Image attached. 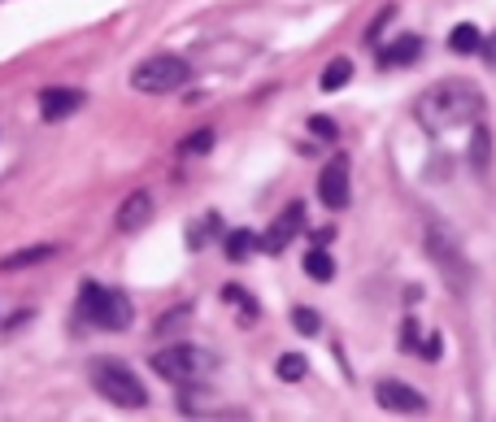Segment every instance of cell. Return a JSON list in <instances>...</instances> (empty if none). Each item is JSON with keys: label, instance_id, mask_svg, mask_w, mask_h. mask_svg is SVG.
<instances>
[{"label": "cell", "instance_id": "cell-3", "mask_svg": "<svg viewBox=\"0 0 496 422\" xmlns=\"http://www.w3.org/2000/svg\"><path fill=\"white\" fill-rule=\"evenodd\" d=\"M79 318L88 326H97V331H127V326L135 323L131 296L88 279V283L79 288Z\"/></svg>", "mask_w": 496, "mask_h": 422}, {"label": "cell", "instance_id": "cell-6", "mask_svg": "<svg viewBox=\"0 0 496 422\" xmlns=\"http://www.w3.org/2000/svg\"><path fill=\"white\" fill-rule=\"evenodd\" d=\"M427 253H431V261L449 274V283H453L458 292L470 288V261H466L462 244H458V235H453V231L440 227V223H431V227H427Z\"/></svg>", "mask_w": 496, "mask_h": 422}, {"label": "cell", "instance_id": "cell-25", "mask_svg": "<svg viewBox=\"0 0 496 422\" xmlns=\"http://www.w3.org/2000/svg\"><path fill=\"white\" fill-rule=\"evenodd\" d=\"M309 131H314V135H323V139H335V122H331V118H318V114L309 118Z\"/></svg>", "mask_w": 496, "mask_h": 422}, {"label": "cell", "instance_id": "cell-4", "mask_svg": "<svg viewBox=\"0 0 496 422\" xmlns=\"http://www.w3.org/2000/svg\"><path fill=\"white\" fill-rule=\"evenodd\" d=\"M197 79V70L188 57L179 53H153L131 70V88L144 97H170V92H183L188 83Z\"/></svg>", "mask_w": 496, "mask_h": 422}, {"label": "cell", "instance_id": "cell-11", "mask_svg": "<svg viewBox=\"0 0 496 422\" xmlns=\"http://www.w3.org/2000/svg\"><path fill=\"white\" fill-rule=\"evenodd\" d=\"M153 218V196L144 192H131L122 205H118V214H113V227L122 231V235H135V231H144V223Z\"/></svg>", "mask_w": 496, "mask_h": 422}, {"label": "cell", "instance_id": "cell-10", "mask_svg": "<svg viewBox=\"0 0 496 422\" xmlns=\"http://www.w3.org/2000/svg\"><path fill=\"white\" fill-rule=\"evenodd\" d=\"M83 105H88V92H83V88H44V92H39V118H44V122H66Z\"/></svg>", "mask_w": 496, "mask_h": 422}, {"label": "cell", "instance_id": "cell-18", "mask_svg": "<svg viewBox=\"0 0 496 422\" xmlns=\"http://www.w3.org/2000/svg\"><path fill=\"white\" fill-rule=\"evenodd\" d=\"M305 274H309L314 283H331V279H335V261H331V253L323 244H314V249L305 253Z\"/></svg>", "mask_w": 496, "mask_h": 422}, {"label": "cell", "instance_id": "cell-17", "mask_svg": "<svg viewBox=\"0 0 496 422\" xmlns=\"http://www.w3.org/2000/svg\"><path fill=\"white\" fill-rule=\"evenodd\" d=\"M262 249V235H253V231H227V261H248L253 253Z\"/></svg>", "mask_w": 496, "mask_h": 422}, {"label": "cell", "instance_id": "cell-24", "mask_svg": "<svg viewBox=\"0 0 496 422\" xmlns=\"http://www.w3.org/2000/svg\"><path fill=\"white\" fill-rule=\"evenodd\" d=\"M188 318H192V309H188V305H179V309H165V318L157 323V331H174V326H183Z\"/></svg>", "mask_w": 496, "mask_h": 422}, {"label": "cell", "instance_id": "cell-26", "mask_svg": "<svg viewBox=\"0 0 496 422\" xmlns=\"http://www.w3.org/2000/svg\"><path fill=\"white\" fill-rule=\"evenodd\" d=\"M479 53H483V62L496 70V31L492 35H483V44H479Z\"/></svg>", "mask_w": 496, "mask_h": 422}, {"label": "cell", "instance_id": "cell-14", "mask_svg": "<svg viewBox=\"0 0 496 422\" xmlns=\"http://www.w3.org/2000/svg\"><path fill=\"white\" fill-rule=\"evenodd\" d=\"M48 257H57V244H27V249H18V253H4V257H0V270L13 274V270L39 266V261H48Z\"/></svg>", "mask_w": 496, "mask_h": 422}, {"label": "cell", "instance_id": "cell-19", "mask_svg": "<svg viewBox=\"0 0 496 422\" xmlns=\"http://www.w3.org/2000/svg\"><path fill=\"white\" fill-rule=\"evenodd\" d=\"M470 165L479 174L492 165V131L483 127V122H475V135H470Z\"/></svg>", "mask_w": 496, "mask_h": 422}, {"label": "cell", "instance_id": "cell-2", "mask_svg": "<svg viewBox=\"0 0 496 422\" xmlns=\"http://www.w3.org/2000/svg\"><path fill=\"white\" fill-rule=\"evenodd\" d=\"M88 379H92L100 401H109V405H118V409H144V405H148V388L139 384V375H135L127 361L97 358L88 366Z\"/></svg>", "mask_w": 496, "mask_h": 422}, {"label": "cell", "instance_id": "cell-13", "mask_svg": "<svg viewBox=\"0 0 496 422\" xmlns=\"http://www.w3.org/2000/svg\"><path fill=\"white\" fill-rule=\"evenodd\" d=\"M440 344H444V340H440L435 331L423 340V335H418V323H414V318H405V331H400V349H405V353L427 358V361H440Z\"/></svg>", "mask_w": 496, "mask_h": 422}, {"label": "cell", "instance_id": "cell-5", "mask_svg": "<svg viewBox=\"0 0 496 422\" xmlns=\"http://www.w3.org/2000/svg\"><path fill=\"white\" fill-rule=\"evenodd\" d=\"M153 370L170 379V384H192L200 375L214 370V358L200 349V344H170V349H157L153 353Z\"/></svg>", "mask_w": 496, "mask_h": 422}, {"label": "cell", "instance_id": "cell-12", "mask_svg": "<svg viewBox=\"0 0 496 422\" xmlns=\"http://www.w3.org/2000/svg\"><path fill=\"white\" fill-rule=\"evenodd\" d=\"M423 35H397L388 48H379V65L383 70H400V65H414L418 57H423Z\"/></svg>", "mask_w": 496, "mask_h": 422}, {"label": "cell", "instance_id": "cell-1", "mask_svg": "<svg viewBox=\"0 0 496 422\" xmlns=\"http://www.w3.org/2000/svg\"><path fill=\"white\" fill-rule=\"evenodd\" d=\"M414 118L431 131V135H444V131L458 127H475L483 118V92L470 83V79H444L435 83L431 92L418 97Z\"/></svg>", "mask_w": 496, "mask_h": 422}, {"label": "cell", "instance_id": "cell-15", "mask_svg": "<svg viewBox=\"0 0 496 422\" xmlns=\"http://www.w3.org/2000/svg\"><path fill=\"white\" fill-rule=\"evenodd\" d=\"M353 70H357V65L349 62V57H331L327 70H323V79H318V88H323V92H340V88H349V83H353Z\"/></svg>", "mask_w": 496, "mask_h": 422}, {"label": "cell", "instance_id": "cell-8", "mask_svg": "<svg viewBox=\"0 0 496 422\" xmlns=\"http://www.w3.org/2000/svg\"><path fill=\"white\" fill-rule=\"evenodd\" d=\"M374 405L388 409V414H423V409H427V396L418 388H409L405 379H379V384H374Z\"/></svg>", "mask_w": 496, "mask_h": 422}, {"label": "cell", "instance_id": "cell-21", "mask_svg": "<svg viewBox=\"0 0 496 422\" xmlns=\"http://www.w3.org/2000/svg\"><path fill=\"white\" fill-rule=\"evenodd\" d=\"M292 326H297L300 335L314 340V335H323V314H318L314 305H297V309H292Z\"/></svg>", "mask_w": 496, "mask_h": 422}, {"label": "cell", "instance_id": "cell-16", "mask_svg": "<svg viewBox=\"0 0 496 422\" xmlns=\"http://www.w3.org/2000/svg\"><path fill=\"white\" fill-rule=\"evenodd\" d=\"M479 44H483V35L475 22H458L453 31H449V53H458V57H470V53H479Z\"/></svg>", "mask_w": 496, "mask_h": 422}, {"label": "cell", "instance_id": "cell-23", "mask_svg": "<svg viewBox=\"0 0 496 422\" xmlns=\"http://www.w3.org/2000/svg\"><path fill=\"white\" fill-rule=\"evenodd\" d=\"M223 231V223H218V214H205L197 227H192V235H188V244L192 249H205V235H218Z\"/></svg>", "mask_w": 496, "mask_h": 422}, {"label": "cell", "instance_id": "cell-7", "mask_svg": "<svg viewBox=\"0 0 496 422\" xmlns=\"http://www.w3.org/2000/svg\"><path fill=\"white\" fill-rule=\"evenodd\" d=\"M318 200H323V209H331V214L349 209V157H344V153H335V157L318 170Z\"/></svg>", "mask_w": 496, "mask_h": 422}, {"label": "cell", "instance_id": "cell-20", "mask_svg": "<svg viewBox=\"0 0 496 422\" xmlns=\"http://www.w3.org/2000/svg\"><path fill=\"white\" fill-rule=\"evenodd\" d=\"M274 375H279L283 384H300V379L309 375V361L300 358V353H283V358L274 361Z\"/></svg>", "mask_w": 496, "mask_h": 422}, {"label": "cell", "instance_id": "cell-22", "mask_svg": "<svg viewBox=\"0 0 496 422\" xmlns=\"http://www.w3.org/2000/svg\"><path fill=\"white\" fill-rule=\"evenodd\" d=\"M214 144H218V135H214L209 127H200V131H192V135L179 144V157H200V153H209Z\"/></svg>", "mask_w": 496, "mask_h": 422}, {"label": "cell", "instance_id": "cell-9", "mask_svg": "<svg viewBox=\"0 0 496 422\" xmlns=\"http://www.w3.org/2000/svg\"><path fill=\"white\" fill-rule=\"evenodd\" d=\"M300 231H305V205L292 200V205H288V209H283V214L262 231V249H265V253H283Z\"/></svg>", "mask_w": 496, "mask_h": 422}]
</instances>
